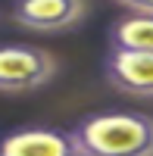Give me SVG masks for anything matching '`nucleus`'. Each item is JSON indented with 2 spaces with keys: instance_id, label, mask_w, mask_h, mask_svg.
<instances>
[{
  "instance_id": "1",
  "label": "nucleus",
  "mask_w": 153,
  "mask_h": 156,
  "mask_svg": "<svg viewBox=\"0 0 153 156\" xmlns=\"http://www.w3.org/2000/svg\"><path fill=\"white\" fill-rule=\"evenodd\" d=\"M84 156H153V115L109 109L72 128Z\"/></svg>"
},
{
  "instance_id": "2",
  "label": "nucleus",
  "mask_w": 153,
  "mask_h": 156,
  "mask_svg": "<svg viewBox=\"0 0 153 156\" xmlns=\"http://www.w3.org/2000/svg\"><path fill=\"white\" fill-rule=\"evenodd\" d=\"M56 75V59L41 47L31 44H3L0 47V90L22 94L37 90Z\"/></svg>"
},
{
  "instance_id": "3",
  "label": "nucleus",
  "mask_w": 153,
  "mask_h": 156,
  "mask_svg": "<svg viewBox=\"0 0 153 156\" xmlns=\"http://www.w3.org/2000/svg\"><path fill=\"white\" fill-rule=\"evenodd\" d=\"M84 16L87 0H12V22L41 34L75 28Z\"/></svg>"
},
{
  "instance_id": "4",
  "label": "nucleus",
  "mask_w": 153,
  "mask_h": 156,
  "mask_svg": "<svg viewBox=\"0 0 153 156\" xmlns=\"http://www.w3.org/2000/svg\"><path fill=\"white\" fill-rule=\"evenodd\" d=\"M0 156H84V153L75 140V131L28 125L0 134Z\"/></svg>"
},
{
  "instance_id": "5",
  "label": "nucleus",
  "mask_w": 153,
  "mask_h": 156,
  "mask_svg": "<svg viewBox=\"0 0 153 156\" xmlns=\"http://www.w3.org/2000/svg\"><path fill=\"white\" fill-rule=\"evenodd\" d=\"M106 81L131 97H153V50H112L103 62Z\"/></svg>"
},
{
  "instance_id": "6",
  "label": "nucleus",
  "mask_w": 153,
  "mask_h": 156,
  "mask_svg": "<svg viewBox=\"0 0 153 156\" xmlns=\"http://www.w3.org/2000/svg\"><path fill=\"white\" fill-rule=\"evenodd\" d=\"M112 50H153V12H125L109 25Z\"/></svg>"
},
{
  "instance_id": "7",
  "label": "nucleus",
  "mask_w": 153,
  "mask_h": 156,
  "mask_svg": "<svg viewBox=\"0 0 153 156\" xmlns=\"http://www.w3.org/2000/svg\"><path fill=\"white\" fill-rule=\"evenodd\" d=\"M116 3H122L131 12H153V0H116Z\"/></svg>"
}]
</instances>
